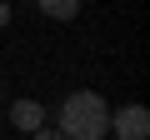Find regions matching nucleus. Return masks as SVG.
<instances>
[{
  "mask_svg": "<svg viewBox=\"0 0 150 140\" xmlns=\"http://www.w3.org/2000/svg\"><path fill=\"white\" fill-rule=\"evenodd\" d=\"M60 135L65 140H105L110 135V105L95 90H75L60 100Z\"/></svg>",
  "mask_w": 150,
  "mask_h": 140,
  "instance_id": "nucleus-1",
  "label": "nucleus"
},
{
  "mask_svg": "<svg viewBox=\"0 0 150 140\" xmlns=\"http://www.w3.org/2000/svg\"><path fill=\"white\" fill-rule=\"evenodd\" d=\"M110 130H115V140H145L150 135V110L145 105H120V110H110Z\"/></svg>",
  "mask_w": 150,
  "mask_h": 140,
  "instance_id": "nucleus-2",
  "label": "nucleus"
},
{
  "mask_svg": "<svg viewBox=\"0 0 150 140\" xmlns=\"http://www.w3.org/2000/svg\"><path fill=\"white\" fill-rule=\"evenodd\" d=\"M10 125L25 130V135H35V130L45 125V105H40V100H15V105H10Z\"/></svg>",
  "mask_w": 150,
  "mask_h": 140,
  "instance_id": "nucleus-3",
  "label": "nucleus"
},
{
  "mask_svg": "<svg viewBox=\"0 0 150 140\" xmlns=\"http://www.w3.org/2000/svg\"><path fill=\"white\" fill-rule=\"evenodd\" d=\"M45 20H75L80 15V0H35Z\"/></svg>",
  "mask_w": 150,
  "mask_h": 140,
  "instance_id": "nucleus-4",
  "label": "nucleus"
},
{
  "mask_svg": "<svg viewBox=\"0 0 150 140\" xmlns=\"http://www.w3.org/2000/svg\"><path fill=\"white\" fill-rule=\"evenodd\" d=\"M30 140H65V135H60V130H45V125H40V130H35Z\"/></svg>",
  "mask_w": 150,
  "mask_h": 140,
  "instance_id": "nucleus-5",
  "label": "nucleus"
},
{
  "mask_svg": "<svg viewBox=\"0 0 150 140\" xmlns=\"http://www.w3.org/2000/svg\"><path fill=\"white\" fill-rule=\"evenodd\" d=\"M5 25H10V5L0 0V30H5Z\"/></svg>",
  "mask_w": 150,
  "mask_h": 140,
  "instance_id": "nucleus-6",
  "label": "nucleus"
}]
</instances>
